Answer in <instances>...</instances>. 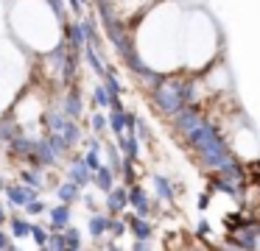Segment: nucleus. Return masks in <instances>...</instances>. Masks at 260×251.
Wrapping results in <instances>:
<instances>
[{
	"instance_id": "22",
	"label": "nucleus",
	"mask_w": 260,
	"mask_h": 251,
	"mask_svg": "<svg viewBox=\"0 0 260 251\" xmlns=\"http://www.w3.org/2000/svg\"><path fill=\"white\" fill-rule=\"evenodd\" d=\"M9 209H6V204H3V201H0V229H6V223H9Z\"/></svg>"
},
{
	"instance_id": "21",
	"label": "nucleus",
	"mask_w": 260,
	"mask_h": 251,
	"mask_svg": "<svg viewBox=\"0 0 260 251\" xmlns=\"http://www.w3.org/2000/svg\"><path fill=\"white\" fill-rule=\"evenodd\" d=\"M12 243H14V240H12V234H9L6 229H0V251H6Z\"/></svg>"
},
{
	"instance_id": "7",
	"label": "nucleus",
	"mask_w": 260,
	"mask_h": 251,
	"mask_svg": "<svg viewBox=\"0 0 260 251\" xmlns=\"http://www.w3.org/2000/svg\"><path fill=\"white\" fill-rule=\"evenodd\" d=\"M17 182L28 184V187H34L37 193H42L45 190V167H34V165H23L20 167V178Z\"/></svg>"
},
{
	"instance_id": "16",
	"label": "nucleus",
	"mask_w": 260,
	"mask_h": 251,
	"mask_svg": "<svg viewBox=\"0 0 260 251\" xmlns=\"http://www.w3.org/2000/svg\"><path fill=\"white\" fill-rule=\"evenodd\" d=\"M31 240L37 243V248H45V243L51 240V229L45 223H31Z\"/></svg>"
},
{
	"instance_id": "19",
	"label": "nucleus",
	"mask_w": 260,
	"mask_h": 251,
	"mask_svg": "<svg viewBox=\"0 0 260 251\" xmlns=\"http://www.w3.org/2000/svg\"><path fill=\"white\" fill-rule=\"evenodd\" d=\"M45 6L51 9V14L56 20H64V0H45Z\"/></svg>"
},
{
	"instance_id": "3",
	"label": "nucleus",
	"mask_w": 260,
	"mask_h": 251,
	"mask_svg": "<svg viewBox=\"0 0 260 251\" xmlns=\"http://www.w3.org/2000/svg\"><path fill=\"white\" fill-rule=\"evenodd\" d=\"M129 206L135 209V215L148 218L151 212H157V201L143 190V184H132L129 187Z\"/></svg>"
},
{
	"instance_id": "26",
	"label": "nucleus",
	"mask_w": 260,
	"mask_h": 251,
	"mask_svg": "<svg viewBox=\"0 0 260 251\" xmlns=\"http://www.w3.org/2000/svg\"><path fill=\"white\" fill-rule=\"evenodd\" d=\"M64 251H84V248H64Z\"/></svg>"
},
{
	"instance_id": "18",
	"label": "nucleus",
	"mask_w": 260,
	"mask_h": 251,
	"mask_svg": "<svg viewBox=\"0 0 260 251\" xmlns=\"http://www.w3.org/2000/svg\"><path fill=\"white\" fill-rule=\"evenodd\" d=\"M81 156H84V165L90 167L92 173H95L98 167L104 165V156H101V151H84V154H81Z\"/></svg>"
},
{
	"instance_id": "10",
	"label": "nucleus",
	"mask_w": 260,
	"mask_h": 251,
	"mask_svg": "<svg viewBox=\"0 0 260 251\" xmlns=\"http://www.w3.org/2000/svg\"><path fill=\"white\" fill-rule=\"evenodd\" d=\"M81 195H84V190H81L76 182H70V178H62V182H59V187H56L59 204H70V206H73L76 201H81Z\"/></svg>"
},
{
	"instance_id": "11",
	"label": "nucleus",
	"mask_w": 260,
	"mask_h": 251,
	"mask_svg": "<svg viewBox=\"0 0 260 251\" xmlns=\"http://www.w3.org/2000/svg\"><path fill=\"white\" fill-rule=\"evenodd\" d=\"M109 221H112V215H107V212H92L87 221V234L92 240H101L104 234H109Z\"/></svg>"
},
{
	"instance_id": "12",
	"label": "nucleus",
	"mask_w": 260,
	"mask_h": 251,
	"mask_svg": "<svg viewBox=\"0 0 260 251\" xmlns=\"http://www.w3.org/2000/svg\"><path fill=\"white\" fill-rule=\"evenodd\" d=\"M31 223L34 221L25 215H12L6 223V232L12 234V240H25V237H31Z\"/></svg>"
},
{
	"instance_id": "20",
	"label": "nucleus",
	"mask_w": 260,
	"mask_h": 251,
	"mask_svg": "<svg viewBox=\"0 0 260 251\" xmlns=\"http://www.w3.org/2000/svg\"><path fill=\"white\" fill-rule=\"evenodd\" d=\"M92 0H68V6H70V11H73L76 17H81L87 11V6H90Z\"/></svg>"
},
{
	"instance_id": "13",
	"label": "nucleus",
	"mask_w": 260,
	"mask_h": 251,
	"mask_svg": "<svg viewBox=\"0 0 260 251\" xmlns=\"http://www.w3.org/2000/svg\"><path fill=\"white\" fill-rule=\"evenodd\" d=\"M90 106H98V109H109V106H112V95H109V89L104 87V84H95V87H92Z\"/></svg>"
},
{
	"instance_id": "15",
	"label": "nucleus",
	"mask_w": 260,
	"mask_h": 251,
	"mask_svg": "<svg viewBox=\"0 0 260 251\" xmlns=\"http://www.w3.org/2000/svg\"><path fill=\"white\" fill-rule=\"evenodd\" d=\"M90 134H98V137H104V134L109 131V117L104 115V112H92L90 115Z\"/></svg>"
},
{
	"instance_id": "25",
	"label": "nucleus",
	"mask_w": 260,
	"mask_h": 251,
	"mask_svg": "<svg viewBox=\"0 0 260 251\" xmlns=\"http://www.w3.org/2000/svg\"><path fill=\"white\" fill-rule=\"evenodd\" d=\"M6 251H23V248H20V245H14V243H12V245H9Z\"/></svg>"
},
{
	"instance_id": "17",
	"label": "nucleus",
	"mask_w": 260,
	"mask_h": 251,
	"mask_svg": "<svg viewBox=\"0 0 260 251\" xmlns=\"http://www.w3.org/2000/svg\"><path fill=\"white\" fill-rule=\"evenodd\" d=\"M23 215H25V218H40V215H48V204H45L42 198H34V201H28V204H25Z\"/></svg>"
},
{
	"instance_id": "5",
	"label": "nucleus",
	"mask_w": 260,
	"mask_h": 251,
	"mask_svg": "<svg viewBox=\"0 0 260 251\" xmlns=\"http://www.w3.org/2000/svg\"><path fill=\"white\" fill-rule=\"evenodd\" d=\"M70 223H73V206L70 204L48 206V229H51V232H64Z\"/></svg>"
},
{
	"instance_id": "2",
	"label": "nucleus",
	"mask_w": 260,
	"mask_h": 251,
	"mask_svg": "<svg viewBox=\"0 0 260 251\" xmlns=\"http://www.w3.org/2000/svg\"><path fill=\"white\" fill-rule=\"evenodd\" d=\"M3 195H6V204L14 206V209H25L28 201L40 198V193H37L34 187H28V184H23V182H9L6 190H3Z\"/></svg>"
},
{
	"instance_id": "9",
	"label": "nucleus",
	"mask_w": 260,
	"mask_h": 251,
	"mask_svg": "<svg viewBox=\"0 0 260 251\" xmlns=\"http://www.w3.org/2000/svg\"><path fill=\"white\" fill-rule=\"evenodd\" d=\"M115 184H118V173H115L109 165H101L95 173H92V187H95V190H101L104 195H107L109 190L115 187Z\"/></svg>"
},
{
	"instance_id": "1",
	"label": "nucleus",
	"mask_w": 260,
	"mask_h": 251,
	"mask_svg": "<svg viewBox=\"0 0 260 251\" xmlns=\"http://www.w3.org/2000/svg\"><path fill=\"white\" fill-rule=\"evenodd\" d=\"M59 109H62L70 120H81V117H84L87 100H84V95H81V89L76 87V84H73V87H64V95H62Z\"/></svg>"
},
{
	"instance_id": "14",
	"label": "nucleus",
	"mask_w": 260,
	"mask_h": 251,
	"mask_svg": "<svg viewBox=\"0 0 260 251\" xmlns=\"http://www.w3.org/2000/svg\"><path fill=\"white\" fill-rule=\"evenodd\" d=\"M62 237H64V243H68V248H84V234H81V229L73 226V223L62 232Z\"/></svg>"
},
{
	"instance_id": "4",
	"label": "nucleus",
	"mask_w": 260,
	"mask_h": 251,
	"mask_svg": "<svg viewBox=\"0 0 260 251\" xmlns=\"http://www.w3.org/2000/svg\"><path fill=\"white\" fill-rule=\"evenodd\" d=\"M126 209H129V187H126V184H115L107 193L104 212H107V215H123Z\"/></svg>"
},
{
	"instance_id": "24",
	"label": "nucleus",
	"mask_w": 260,
	"mask_h": 251,
	"mask_svg": "<svg viewBox=\"0 0 260 251\" xmlns=\"http://www.w3.org/2000/svg\"><path fill=\"white\" fill-rule=\"evenodd\" d=\"M107 251H123V248H120V245H115V243H109V245H107Z\"/></svg>"
},
{
	"instance_id": "27",
	"label": "nucleus",
	"mask_w": 260,
	"mask_h": 251,
	"mask_svg": "<svg viewBox=\"0 0 260 251\" xmlns=\"http://www.w3.org/2000/svg\"><path fill=\"white\" fill-rule=\"evenodd\" d=\"M37 251H48V248H37Z\"/></svg>"
},
{
	"instance_id": "23",
	"label": "nucleus",
	"mask_w": 260,
	"mask_h": 251,
	"mask_svg": "<svg viewBox=\"0 0 260 251\" xmlns=\"http://www.w3.org/2000/svg\"><path fill=\"white\" fill-rule=\"evenodd\" d=\"M129 251H151V245H148V240H135V245Z\"/></svg>"
},
{
	"instance_id": "8",
	"label": "nucleus",
	"mask_w": 260,
	"mask_h": 251,
	"mask_svg": "<svg viewBox=\"0 0 260 251\" xmlns=\"http://www.w3.org/2000/svg\"><path fill=\"white\" fill-rule=\"evenodd\" d=\"M126 223H129V234H135V240H151V234H154V223L148 221V218L126 215Z\"/></svg>"
},
{
	"instance_id": "6",
	"label": "nucleus",
	"mask_w": 260,
	"mask_h": 251,
	"mask_svg": "<svg viewBox=\"0 0 260 251\" xmlns=\"http://www.w3.org/2000/svg\"><path fill=\"white\" fill-rule=\"evenodd\" d=\"M68 178L76 182L81 190H84L87 184H92V170L84 165V156H70L68 159Z\"/></svg>"
}]
</instances>
